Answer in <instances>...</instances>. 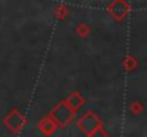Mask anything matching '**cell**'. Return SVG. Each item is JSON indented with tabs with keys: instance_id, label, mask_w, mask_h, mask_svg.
<instances>
[{
	"instance_id": "cell-1",
	"label": "cell",
	"mask_w": 147,
	"mask_h": 137,
	"mask_svg": "<svg viewBox=\"0 0 147 137\" xmlns=\"http://www.w3.org/2000/svg\"><path fill=\"white\" fill-rule=\"evenodd\" d=\"M129 13L60 4L22 136H121Z\"/></svg>"
},
{
	"instance_id": "cell-2",
	"label": "cell",
	"mask_w": 147,
	"mask_h": 137,
	"mask_svg": "<svg viewBox=\"0 0 147 137\" xmlns=\"http://www.w3.org/2000/svg\"><path fill=\"white\" fill-rule=\"evenodd\" d=\"M121 136L147 137V9H130Z\"/></svg>"
}]
</instances>
